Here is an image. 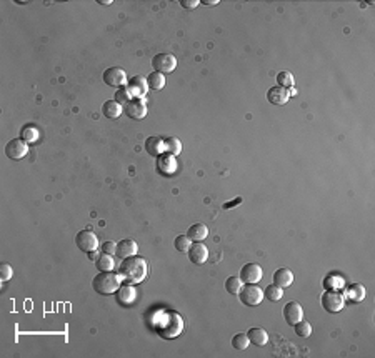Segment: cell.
<instances>
[{
  "mask_svg": "<svg viewBox=\"0 0 375 358\" xmlns=\"http://www.w3.org/2000/svg\"><path fill=\"white\" fill-rule=\"evenodd\" d=\"M147 274H148L147 260L142 258V256H137V255H132V256H128V258H124L119 266V277L125 283H132V285L140 283L147 277Z\"/></svg>",
  "mask_w": 375,
  "mask_h": 358,
  "instance_id": "1",
  "label": "cell"
},
{
  "mask_svg": "<svg viewBox=\"0 0 375 358\" xmlns=\"http://www.w3.org/2000/svg\"><path fill=\"white\" fill-rule=\"evenodd\" d=\"M184 330V320L177 312H165L162 322L157 325V333L164 340H172L179 336Z\"/></svg>",
  "mask_w": 375,
  "mask_h": 358,
  "instance_id": "2",
  "label": "cell"
},
{
  "mask_svg": "<svg viewBox=\"0 0 375 358\" xmlns=\"http://www.w3.org/2000/svg\"><path fill=\"white\" fill-rule=\"evenodd\" d=\"M92 287L100 295H110V293H115L119 290L120 277L117 274H112V272H100L99 275H95Z\"/></svg>",
  "mask_w": 375,
  "mask_h": 358,
  "instance_id": "3",
  "label": "cell"
},
{
  "mask_svg": "<svg viewBox=\"0 0 375 358\" xmlns=\"http://www.w3.org/2000/svg\"><path fill=\"white\" fill-rule=\"evenodd\" d=\"M240 302L247 307H255L264 300V292H262L260 287H257L255 283H245L242 287V290L239 293Z\"/></svg>",
  "mask_w": 375,
  "mask_h": 358,
  "instance_id": "4",
  "label": "cell"
},
{
  "mask_svg": "<svg viewBox=\"0 0 375 358\" xmlns=\"http://www.w3.org/2000/svg\"><path fill=\"white\" fill-rule=\"evenodd\" d=\"M344 305H345V300H344V295H342L340 292L332 290L330 288V290H327L322 295V307L325 308V312L337 313L344 308Z\"/></svg>",
  "mask_w": 375,
  "mask_h": 358,
  "instance_id": "5",
  "label": "cell"
},
{
  "mask_svg": "<svg viewBox=\"0 0 375 358\" xmlns=\"http://www.w3.org/2000/svg\"><path fill=\"white\" fill-rule=\"evenodd\" d=\"M124 114L130 117L133 120H142L147 115V104L143 99L132 97L128 102L124 105Z\"/></svg>",
  "mask_w": 375,
  "mask_h": 358,
  "instance_id": "6",
  "label": "cell"
},
{
  "mask_svg": "<svg viewBox=\"0 0 375 358\" xmlns=\"http://www.w3.org/2000/svg\"><path fill=\"white\" fill-rule=\"evenodd\" d=\"M152 67L155 68V72L160 73H170L175 70L177 67V60L172 53H159L152 58Z\"/></svg>",
  "mask_w": 375,
  "mask_h": 358,
  "instance_id": "7",
  "label": "cell"
},
{
  "mask_svg": "<svg viewBox=\"0 0 375 358\" xmlns=\"http://www.w3.org/2000/svg\"><path fill=\"white\" fill-rule=\"evenodd\" d=\"M75 243H77V247L82 250V252H94V250L99 248V238L97 235L90 230H84V232H79L77 237H75Z\"/></svg>",
  "mask_w": 375,
  "mask_h": 358,
  "instance_id": "8",
  "label": "cell"
},
{
  "mask_svg": "<svg viewBox=\"0 0 375 358\" xmlns=\"http://www.w3.org/2000/svg\"><path fill=\"white\" fill-rule=\"evenodd\" d=\"M104 82L109 85V87H125L127 83V73L124 68L119 67H112L107 68L104 72Z\"/></svg>",
  "mask_w": 375,
  "mask_h": 358,
  "instance_id": "9",
  "label": "cell"
},
{
  "mask_svg": "<svg viewBox=\"0 0 375 358\" xmlns=\"http://www.w3.org/2000/svg\"><path fill=\"white\" fill-rule=\"evenodd\" d=\"M5 153H7L9 158L20 160L29 153V145H27V142L22 140V138H14V140H10L5 145Z\"/></svg>",
  "mask_w": 375,
  "mask_h": 358,
  "instance_id": "10",
  "label": "cell"
},
{
  "mask_svg": "<svg viewBox=\"0 0 375 358\" xmlns=\"http://www.w3.org/2000/svg\"><path fill=\"white\" fill-rule=\"evenodd\" d=\"M177 158L170 153H162L157 157V172L165 175V177H170V175L175 173L177 170Z\"/></svg>",
  "mask_w": 375,
  "mask_h": 358,
  "instance_id": "11",
  "label": "cell"
},
{
  "mask_svg": "<svg viewBox=\"0 0 375 358\" xmlns=\"http://www.w3.org/2000/svg\"><path fill=\"white\" fill-rule=\"evenodd\" d=\"M240 280L244 283H259L262 280V268L259 263H247L240 270Z\"/></svg>",
  "mask_w": 375,
  "mask_h": 358,
  "instance_id": "12",
  "label": "cell"
},
{
  "mask_svg": "<svg viewBox=\"0 0 375 358\" xmlns=\"http://www.w3.org/2000/svg\"><path fill=\"white\" fill-rule=\"evenodd\" d=\"M304 317V308L300 303L297 302H288L285 307H283V318L288 325H295L297 322H300Z\"/></svg>",
  "mask_w": 375,
  "mask_h": 358,
  "instance_id": "13",
  "label": "cell"
},
{
  "mask_svg": "<svg viewBox=\"0 0 375 358\" xmlns=\"http://www.w3.org/2000/svg\"><path fill=\"white\" fill-rule=\"evenodd\" d=\"M127 88H128V92H130L132 97L143 99V97H145V94H147V90H148L147 78H143L140 75H135L133 78L128 80Z\"/></svg>",
  "mask_w": 375,
  "mask_h": 358,
  "instance_id": "14",
  "label": "cell"
},
{
  "mask_svg": "<svg viewBox=\"0 0 375 358\" xmlns=\"http://www.w3.org/2000/svg\"><path fill=\"white\" fill-rule=\"evenodd\" d=\"M187 253H189L190 261H192V263H195V265L205 263L207 258H208V248L202 242L192 243L190 248H189V252H187Z\"/></svg>",
  "mask_w": 375,
  "mask_h": 358,
  "instance_id": "15",
  "label": "cell"
},
{
  "mask_svg": "<svg viewBox=\"0 0 375 358\" xmlns=\"http://www.w3.org/2000/svg\"><path fill=\"white\" fill-rule=\"evenodd\" d=\"M137 298V292L135 288L132 287V283H124V285L119 287V290H117V302L120 303V305L128 307L132 305L133 302H135Z\"/></svg>",
  "mask_w": 375,
  "mask_h": 358,
  "instance_id": "16",
  "label": "cell"
},
{
  "mask_svg": "<svg viewBox=\"0 0 375 358\" xmlns=\"http://www.w3.org/2000/svg\"><path fill=\"white\" fill-rule=\"evenodd\" d=\"M288 99H290V90L288 88H283V87H272L269 88V92H267V100H269L270 104L274 105H283L288 102Z\"/></svg>",
  "mask_w": 375,
  "mask_h": 358,
  "instance_id": "17",
  "label": "cell"
},
{
  "mask_svg": "<svg viewBox=\"0 0 375 358\" xmlns=\"http://www.w3.org/2000/svg\"><path fill=\"white\" fill-rule=\"evenodd\" d=\"M138 250V245L137 242H133V240H122V242L117 243V250H115V255L119 256L120 260L128 258V256L135 255Z\"/></svg>",
  "mask_w": 375,
  "mask_h": 358,
  "instance_id": "18",
  "label": "cell"
},
{
  "mask_svg": "<svg viewBox=\"0 0 375 358\" xmlns=\"http://www.w3.org/2000/svg\"><path fill=\"white\" fill-rule=\"evenodd\" d=\"M293 283V274L288 268H278L274 274V285L280 288H287Z\"/></svg>",
  "mask_w": 375,
  "mask_h": 358,
  "instance_id": "19",
  "label": "cell"
},
{
  "mask_svg": "<svg viewBox=\"0 0 375 358\" xmlns=\"http://www.w3.org/2000/svg\"><path fill=\"white\" fill-rule=\"evenodd\" d=\"M145 150L147 153L152 155V157H159V155H162L165 152L164 140L159 137H148L145 140Z\"/></svg>",
  "mask_w": 375,
  "mask_h": 358,
  "instance_id": "20",
  "label": "cell"
},
{
  "mask_svg": "<svg viewBox=\"0 0 375 358\" xmlns=\"http://www.w3.org/2000/svg\"><path fill=\"white\" fill-rule=\"evenodd\" d=\"M247 336H249L250 343H254L257 346H264V345H267V341H269V333H267L265 330L260 328V327L250 328Z\"/></svg>",
  "mask_w": 375,
  "mask_h": 358,
  "instance_id": "21",
  "label": "cell"
},
{
  "mask_svg": "<svg viewBox=\"0 0 375 358\" xmlns=\"http://www.w3.org/2000/svg\"><path fill=\"white\" fill-rule=\"evenodd\" d=\"M345 297L353 303L362 302L365 298V287L360 285V283H353V285L345 288Z\"/></svg>",
  "mask_w": 375,
  "mask_h": 358,
  "instance_id": "22",
  "label": "cell"
},
{
  "mask_svg": "<svg viewBox=\"0 0 375 358\" xmlns=\"http://www.w3.org/2000/svg\"><path fill=\"white\" fill-rule=\"evenodd\" d=\"M124 112V107L115 100H107V102L102 105V114H104L107 119H117V117L122 115Z\"/></svg>",
  "mask_w": 375,
  "mask_h": 358,
  "instance_id": "23",
  "label": "cell"
},
{
  "mask_svg": "<svg viewBox=\"0 0 375 358\" xmlns=\"http://www.w3.org/2000/svg\"><path fill=\"white\" fill-rule=\"evenodd\" d=\"M187 235H189V238L194 240V242H202L203 238H207L208 228H207V225H203V223H195V225H192L189 228Z\"/></svg>",
  "mask_w": 375,
  "mask_h": 358,
  "instance_id": "24",
  "label": "cell"
},
{
  "mask_svg": "<svg viewBox=\"0 0 375 358\" xmlns=\"http://www.w3.org/2000/svg\"><path fill=\"white\" fill-rule=\"evenodd\" d=\"M95 263H97V268L100 272H112L115 268V260L112 258V255L109 253H102Z\"/></svg>",
  "mask_w": 375,
  "mask_h": 358,
  "instance_id": "25",
  "label": "cell"
},
{
  "mask_svg": "<svg viewBox=\"0 0 375 358\" xmlns=\"http://www.w3.org/2000/svg\"><path fill=\"white\" fill-rule=\"evenodd\" d=\"M242 287H244V282L240 280V277H229V279L225 280V290H227L230 295H239Z\"/></svg>",
  "mask_w": 375,
  "mask_h": 358,
  "instance_id": "26",
  "label": "cell"
},
{
  "mask_svg": "<svg viewBox=\"0 0 375 358\" xmlns=\"http://www.w3.org/2000/svg\"><path fill=\"white\" fill-rule=\"evenodd\" d=\"M164 145H165V152L174 155V157H177L180 152H182V143L177 137H169L164 140Z\"/></svg>",
  "mask_w": 375,
  "mask_h": 358,
  "instance_id": "27",
  "label": "cell"
},
{
  "mask_svg": "<svg viewBox=\"0 0 375 358\" xmlns=\"http://www.w3.org/2000/svg\"><path fill=\"white\" fill-rule=\"evenodd\" d=\"M147 83H148V87L152 88V90H162L165 87V77H164V73H160V72L150 73V75L147 77Z\"/></svg>",
  "mask_w": 375,
  "mask_h": 358,
  "instance_id": "28",
  "label": "cell"
},
{
  "mask_svg": "<svg viewBox=\"0 0 375 358\" xmlns=\"http://www.w3.org/2000/svg\"><path fill=\"white\" fill-rule=\"evenodd\" d=\"M264 297H267V300H270V302H278V300H282V297H283V288L277 287V285H269V287L265 288Z\"/></svg>",
  "mask_w": 375,
  "mask_h": 358,
  "instance_id": "29",
  "label": "cell"
},
{
  "mask_svg": "<svg viewBox=\"0 0 375 358\" xmlns=\"http://www.w3.org/2000/svg\"><path fill=\"white\" fill-rule=\"evenodd\" d=\"M190 245H192V240L189 238V235H179V237L174 240L175 250H179V252H182V253L189 252Z\"/></svg>",
  "mask_w": 375,
  "mask_h": 358,
  "instance_id": "30",
  "label": "cell"
},
{
  "mask_svg": "<svg viewBox=\"0 0 375 358\" xmlns=\"http://www.w3.org/2000/svg\"><path fill=\"white\" fill-rule=\"evenodd\" d=\"M249 345H250V340H249L247 333H237V335H234L232 346H234L235 350H245Z\"/></svg>",
  "mask_w": 375,
  "mask_h": 358,
  "instance_id": "31",
  "label": "cell"
},
{
  "mask_svg": "<svg viewBox=\"0 0 375 358\" xmlns=\"http://www.w3.org/2000/svg\"><path fill=\"white\" fill-rule=\"evenodd\" d=\"M293 328H295V333L300 336V338H307L312 333V325L309 322H304V320H300L295 325H293Z\"/></svg>",
  "mask_w": 375,
  "mask_h": 358,
  "instance_id": "32",
  "label": "cell"
},
{
  "mask_svg": "<svg viewBox=\"0 0 375 358\" xmlns=\"http://www.w3.org/2000/svg\"><path fill=\"white\" fill-rule=\"evenodd\" d=\"M277 82H278V85H280V87L290 90L292 85H293V77H292L290 72H280L277 75Z\"/></svg>",
  "mask_w": 375,
  "mask_h": 358,
  "instance_id": "33",
  "label": "cell"
},
{
  "mask_svg": "<svg viewBox=\"0 0 375 358\" xmlns=\"http://www.w3.org/2000/svg\"><path fill=\"white\" fill-rule=\"evenodd\" d=\"M37 138H39V132H37V128L27 125L24 130H22V140H25V142H35Z\"/></svg>",
  "mask_w": 375,
  "mask_h": 358,
  "instance_id": "34",
  "label": "cell"
},
{
  "mask_svg": "<svg viewBox=\"0 0 375 358\" xmlns=\"http://www.w3.org/2000/svg\"><path fill=\"white\" fill-rule=\"evenodd\" d=\"M130 99H132V95L128 92L127 87H122L115 92V102H119L120 105H125Z\"/></svg>",
  "mask_w": 375,
  "mask_h": 358,
  "instance_id": "35",
  "label": "cell"
},
{
  "mask_svg": "<svg viewBox=\"0 0 375 358\" xmlns=\"http://www.w3.org/2000/svg\"><path fill=\"white\" fill-rule=\"evenodd\" d=\"M12 275H14V270H12V266H10L9 263L0 265V280L7 282V280L12 279Z\"/></svg>",
  "mask_w": 375,
  "mask_h": 358,
  "instance_id": "36",
  "label": "cell"
},
{
  "mask_svg": "<svg viewBox=\"0 0 375 358\" xmlns=\"http://www.w3.org/2000/svg\"><path fill=\"white\" fill-rule=\"evenodd\" d=\"M115 250H117V243H114V242H105L104 245H102V252L104 253L114 255Z\"/></svg>",
  "mask_w": 375,
  "mask_h": 358,
  "instance_id": "37",
  "label": "cell"
},
{
  "mask_svg": "<svg viewBox=\"0 0 375 358\" xmlns=\"http://www.w3.org/2000/svg\"><path fill=\"white\" fill-rule=\"evenodd\" d=\"M200 2L199 0H180V5L184 9H195Z\"/></svg>",
  "mask_w": 375,
  "mask_h": 358,
  "instance_id": "38",
  "label": "cell"
},
{
  "mask_svg": "<svg viewBox=\"0 0 375 358\" xmlns=\"http://www.w3.org/2000/svg\"><path fill=\"white\" fill-rule=\"evenodd\" d=\"M240 202H242V199H235L234 202H230V204H223V208H232L234 205L240 204Z\"/></svg>",
  "mask_w": 375,
  "mask_h": 358,
  "instance_id": "39",
  "label": "cell"
},
{
  "mask_svg": "<svg viewBox=\"0 0 375 358\" xmlns=\"http://www.w3.org/2000/svg\"><path fill=\"white\" fill-rule=\"evenodd\" d=\"M99 253H97V250H94V252H89V258L92 260V261H97V258H99Z\"/></svg>",
  "mask_w": 375,
  "mask_h": 358,
  "instance_id": "40",
  "label": "cell"
},
{
  "mask_svg": "<svg viewBox=\"0 0 375 358\" xmlns=\"http://www.w3.org/2000/svg\"><path fill=\"white\" fill-rule=\"evenodd\" d=\"M202 4L203 5H217L218 0H202Z\"/></svg>",
  "mask_w": 375,
  "mask_h": 358,
  "instance_id": "41",
  "label": "cell"
},
{
  "mask_svg": "<svg viewBox=\"0 0 375 358\" xmlns=\"http://www.w3.org/2000/svg\"><path fill=\"white\" fill-rule=\"evenodd\" d=\"M99 4H100V5H110V4H112V0H99Z\"/></svg>",
  "mask_w": 375,
  "mask_h": 358,
  "instance_id": "42",
  "label": "cell"
}]
</instances>
